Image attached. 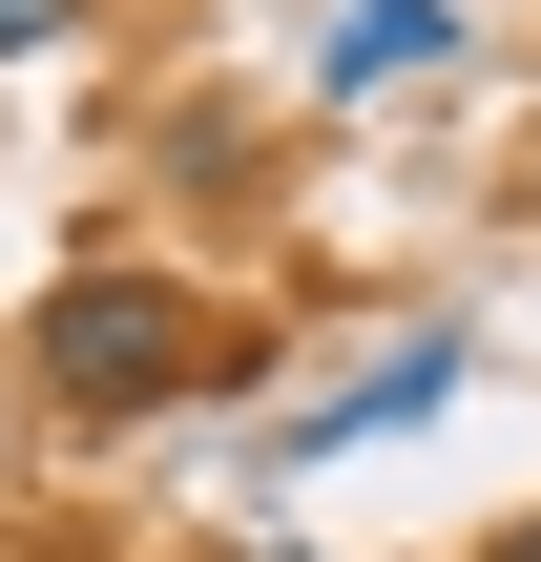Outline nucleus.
I'll use <instances>...</instances> for the list:
<instances>
[{"label":"nucleus","instance_id":"6","mask_svg":"<svg viewBox=\"0 0 541 562\" xmlns=\"http://www.w3.org/2000/svg\"><path fill=\"white\" fill-rule=\"evenodd\" d=\"M250 562H313V542H250Z\"/></svg>","mask_w":541,"mask_h":562},{"label":"nucleus","instance_id":"2","mask_svg":"<svg viewBox=\"0 0 541 562\" xmlns=\"http://www.w3.org/2000/svg\"><path fill=\"white\" fill-rule=\"evenodd\" d=\"M459 375H480V334H459V313H396V334H354V375H313V396L271 417V480H313V459H354V438H417Z\"/></svg>","mask_w":541,"mask_h":562},{"label":"nucleus","instance_id":"1","mask_svg":"<svg viewBox=\"0 0 541 562\" xmlns=\"http://www.w3.org/2000/svg\"><path fill=\"white\" fill-rule=\"evenodd\" d=\"M208 375H250V355H229V334H208V292H167V271H63V292L21 313V396H42V417H83V438L167 417V396H208Z\"/></svg>","mask_w":541,"mask_h":562},{"label":"nucleus","instance_id":"3","mask_svg":"<svg viewBox=\"0 0 541 562\" xmlns=\"http://www.w3.org/2000/svg\"><path fill=\"white\" fill-rule=\"evenodd\" d=\"M417 63H459V0H334V21H313V83H334V104H375V83H417Z\"/></svg>","mask_w":541,"mask_h":562},{"label":"nucleus","instance_id":"5","mask_svg":"<svg viewBox=\"0 0 541 562\" xmlns=\"http://www.w3.org/2000/svg\"><path fill=\"white\" fill-rule=\"evenodd\" d=\"M500 562H541V521H500Z\"/></svg>","mask_w":541,"mask_h":562},{"label":"nucleus","instance_id":"4","mask_svg":"<svg viewBox=\"0 0 541 562\" xmlns=\"http://www.w3.org/2000/svg\"><path fill=\"white\" fill-rule=\"evenodd\" d=\"M104 0H0V63H42V42H83Z\"/></svg>","mask_w":541,"mask_h":562}]
</instances>
